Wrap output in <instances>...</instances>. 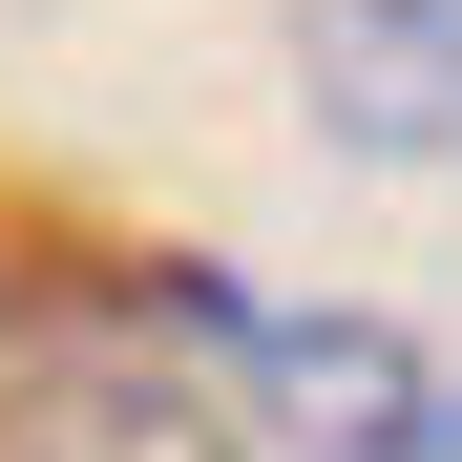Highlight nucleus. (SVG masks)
I'll list each match as a JSON object with an SVG mask.
<instances>
[{
  "label": "nucleus",
  "mask_w": 462,
  "mask_h": 462,
  "mask_svg": "<svg viewBox=\"0 0 462 462\" xmlns=\"http://www.w3.org/2000/svg\"><path fill=\"white\" fill-rule=\"evenodd\" d=\"M294 106L357 169H462V0H294Z\"/></svg>",
  "instance_id": "f257e3e1"
},
{
  "label": "nucleus",
  "mask_w": 462,
  "mask_h": 462,
  "mask_svg": "<svg viewBox=\"0 0 462 462\" xmlns=\"http://www.w3.org/2000/svg\"><path fill=\"white\" fill-rule=\"evenodd\" d=\"M0 462H231V420L189 378H42V400H0Z\"/></svg>",
  "instance_id": "f03ea898"
},
{
  "label": "nucleus",
  "mask_w": 462,
  "mask_h": 462,
  "mask_svg": "<svg viewBox=\"0 0 462 462\" xmlns=\"http://www.w3.org/2000/svg\"><path fill=\"white\" fill-rule=\"evenodd\" d=\"M378 462H462V378H420V400H400V441H378Z\"/></svg>",
  "instance_id": "7ed1b4c3"
}]
</instances>
